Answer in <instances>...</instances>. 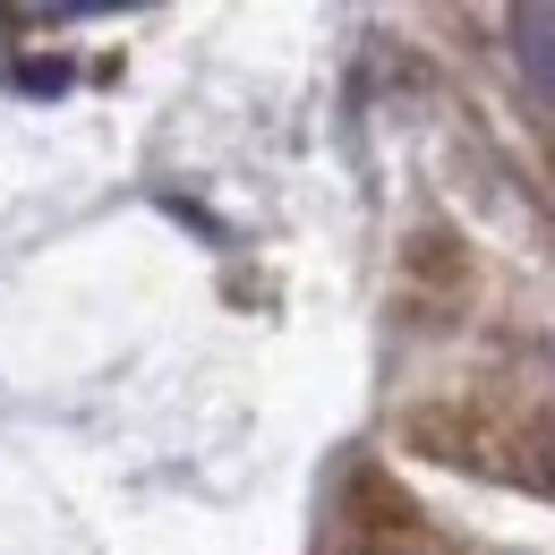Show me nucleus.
<instances>
[{
  "label": "nucleus",
  "mask_w": 555,
  "mask_h": 555,
  "mask_svg": "<svg viewBox=\"0 0 555 555\" xmlns=\"http://www.w3.org/2000/svg\"><path fill=\"white\" fill-rule=\"evenodd\" d=\"M513 35H521L513 52H521V77H530V94H539V103L555 112V9H521V17H513Z\"/></svg>",
  "instance_id": "obj_2"
},
{
  "label": "nucleus",
  "mask_w": 555,
  "mask_h": 555,
  "mask_svg": "<svg viewBox=\"0 0 555 555\" xmlns=\"http://www.w3.org/2000/svg\"><path fill=\"white\" fill-rule=\"evenodd\" d=\"M350 530L367 539V555H444L436 530H427V513H418L385 470H359V479H350Z\"/></svg>",
  "instance_id": "obj_1"
},
{
  "label": "nucleus",
  "mask_w": 555,
  "mask_h": 555,
  "mask_svg": "<svg viewBox=\"0 0 555 555\" xmlns=\"http://www.w3.org/2000/svg\"><path fill=\"white\" fill-rule=\"evenodd\" d=\"M521 479L555 487V427H539V436H530V462H521Z\"/></svg>",
  "instance_id": "obj_3"
}]
</instances>
